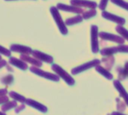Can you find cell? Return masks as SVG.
<instances>
[{"mask_svg": "<svg viewBox=\"0 0 128 115\" xmlns=\"http://www.w3.org/2000/svg\"><path fill=\"white\" fill-rule=\"evenodd\" d=\"M50 13L52 14V17H53L54 21L56 22L60 32L62 35H66L68 33V29L66 28V23L63 22V20H62V19L61 17V15L59 13V11H58L57 8L54 7V6H52L50 8Z\"/></svg>", "mask_w": 128, "mask_h": 115, "instance_id": "1", "label": "cell"}, {"mask_svg": "<svg viewBox=\"0 0 128 115\" xmlns=\"http://www.w3.org/2000/svg\"><path fill=\"white\" fill-rule=\"evenodd\" d=\"M51 68L57 74V75L59 77L62 78L69 85L72 86L75 84V80L73 79V78H72L65 70H64L63 69H62L60 66H59L56 64H54V65H52Z\"/></svg>", "mask_w": 128, "mask_h": 115, "instance_id": "2", "label": "cell"}, {"mask_svg": "<svg viewBox=\"0 0 128 115\" xmlns=\"http://www.w3.org/2000/svg\"><path fill=\"white\" fill-rule=\"evenodd\" d=\"M100 61L99 60H94L92 61H90L88 63H84L79 66H77L72 69V75H77L78 73H81L82 72L87 71L88 69H90L93 67H96L97 66H100Z\"/></svg>", "mask_w": 128, "mask_h": 115, "instance_id": "3", "label": "cell"}, {"mask_svg": "<svg viewBox=\"0 0 128 115\" xmlns=\"http://www.w3.org/2000/svg\"><path fill=\"white\" fill-rule=\"evenodd\" d=\"M90 38H91V49L94 53H96L99 51V33H98V27L95 25L91 26L90 29Z\"/></svg>", "mask_w": 128, "mask_h": 115, "instance_id": "4", "label": "cell"}, {"mask_svg": "<svg viewBox=\"0 0 128 115\" xmlns=\"http://www.w3.org/2000/svg\"><path fill=\"white\" fill-rule=\"evenodd\" d=\"M30 70L33 73H35V74H36V75H39V76H41L42 78H47L48 80H50V81H59V80H60L59 76H57V75H56L54 74H52V73H49V72H46L44 71L40 70V69H37L36 67H31Z\"/></svg>", "mask_w": 128, "mask_h": 115, "instance_id": "5", "label": "cell"}, {"mask_svg": "<svg viewBox=\"0 0 128 115\" xmlns=\"http://www.w3.org/2000/svg\"><path fill=\"white\" fill-rule=\"evenodd\" d=\"M71 5L76 7H85L90 9H95L97 7V4L95 2L88 1V0H71Z\"/></svg>", "mask_w": 128, "mask_h": 115, "instance_id": "6", "label": "cell"}, {"mask_svg": "<svg viewBox=\"0 0 128 115\" xmlns=\"http://www.w3.org/2000/svg\"><path fill=\"white\" fill-rule=\"evenodd\" d=\"M99 36L104 40H108V41H111L113 42H116L118 44H124V38H123L122 37L111 34V33H108V32H101L99 33Z\"/></svg>", "mask_w": 128, "mask_h": 115, "instance_id": "7", "label": "cell"}, {"mask_svg": "<svg viewBox=\"0 0 128 115\" xmlns=\"http://www.w3.org/2000/svg\"><path fill=\"white\" fill-rule=\"evenodd\" d=\"M57 9H60L63 11H67V12H72V13H76L78 14H83L84 10L81 8L74 6V5H67L65 4H62V3H58L56 5Z\"/></svg>", "mask_w": 128, "mask_h": 115, "instance_id": "8", "label": "cell"}, {"mask_svg": "<svg viewBox=\"0 0 128 115\" xmlns=\"http://www.w3.org/2000/svg\"><path fill=\"white\" fill-rule=\"evenodd\" d=\"M102 17H104V18H106L107 20H111V21H112L114 23H118V25H120V26L124 25L125 23V21H126L125 19H124L123 17L116 16L114 14H112L108 13V12L105 11H103L102 12Z\"/></svg>", "mask_w": 128, "mask_h": 115, "instance_id": "9", "label": "cell"}, {"mask_svg": "<svg viewBox=\"0 0 128 115\" xmlns=\"http://www.w3.org/2000/svg\"><path fill=\"white\" fill-rule=\"evenodd\" d=\"M32 56L35 57L36 59L38 60L39 61H43L47 63H53V57L51 56H49L48 54H45L42 52H40L38 50H32Z\"/></svg>", "mask_w": 128, "mask_h": 115, "instance_id": "10", "label": "cell"}, {"mask_svg": "<svg viewBox=\"0 0 128 115\" xmlns=\"http://www.w3.org/2000/svg\"><path fill=\"white\" fill-rule=\"evenodd\" d=\"M10 49L12 51L20 53L24 55H29L32 53V50L30 47L20 45V44H12L10 47Z\"/></svg>", "mask_w": 128, "mask_h": 115, "instance_id": "11", "label": "cell"}, {"mask_svg": "<svg viewBox=\"0 0 128 115\" xmlns=\"http://www.w3.org/2000/svg\"><path fill=\"white\" fill-rule=\"evenodd\" d=\"M114 86L117 89V90L119 92L120 96L124 99L125 102L128 105V93H126V90L124 88V87L122 86L120 82L119 81H114Z\"/></svg>", "mask_w": 128, "mask_h": 115, "instance_id": "12", "label": "cell"}, {"mask_svg": "<svg viewBox=\"0 0 128 115\" xmlns=\"http://www.w3.org/2000/svg\"><path fill=\"white\" fill-rule=\"evenodd\" d=\"M20 59L22 60H24V61H26L30 63H31L32 65L33 66H38V67H41L42 66V63L41 61H39L38 60L36 59V58H32V57H30L28 55H24V54H22L20 56Z\"/></svg>", "mask_w": 128, "mask_h": 115, "instance_id": "13", "label": "cell"}, {"mask_svg": "<svg viewBox=\"0 0 128 115\" xmlns=\"http://www.w3.org/2000/svg\"><path fill=\"white\" fill-rule=\"evenodd\" d=\"M9 62H10L11 64L20 68V69L26 70L27 69V65L23 60H18L17 58H14V57H11L10 60H9Z\"/></svg>", "mask_w": 128, "mask_h": 115, "instance_id": "14", "label": "cell"}, {"mask_svg": "<svg viewBox=\"0 0 128 115\" xmlns=\"http://www.w3.org/2000/svg\"><path fill=\"white\" fill-rule=\"evenodd\" d=\"M26 103L28 105H30V106H32V107L38 109V111H40L42 112H44H44H47V111H48V108L44 105H42V104H40V103H38V102H36L34 100L28 99L26 101Z\"/></svg>", "mask_w": 128, "mask_h": 115, "instance_id": "15", "label": "cell"}, {"mask_svg": "<svg viewBox=\"0 0 128 115\" xmlns=\"http://www.w3.org/2000/svg\"><path fill=\"white\" fill-rule=\"evenodd\" d=\"M82 20H83V17L82 16H80V15H77V16H76L74 17L67 19L66 20L65 23L67 26H72V25H74V24H77L78 23H81Z\"/></svg>", "mask_w": 128, "mask_h": 115, "instance_id": "16", "label": "cell"}, {"mask_svg": "<svg viewBox=\"0 0 128 115\" xmlns=\"http://www.w3.org/2000/svg\"><path fill=\"white\" fill-rule=\"evenodd\" d=\"M96 70L99 73H100L102 75H103L105 78H106L107 79H108V80H112V79L113 78V75H112L108 71H107L106 69H105L104 68H102V67L100 66H97L96 67Z\"/></svg>", "mask_w": 128, "mask_h": 115, "instance_id": "17", "label": "cell"}, {"mask_svg": "<svg viewBox=\"0 0 128 115\" xmlns=\"http://www.w3.org/2000/svg\"><path fill=\"white\" fill-rule=\"evenodd\" d=\"M116 31L120 35H121V36H123V38L128 41V31L125 28H124L120 25H118V26H116Z\"/></svg>", "mask_w": 128, "mask_h": 115, "instance_id": "18", "label": "cell"}, {"mask_svg": "<svg viewBox=\"0 0 128 115\" xmlns=\"http://www.w3.org/2000/svg\"><path fill=\"white\" fill-rule=\"evenodd\" d=\"M111 2L115 5H117L119 7H121L123 8H124L125 10L128 11V3L123 1V0H111Z\"/></svg>", "mask_w": 128, "mask_h": 115, "instance_id": "19", "label": "cell"}, {"mask_svg": "<svg viewBox=\"0 0 128 115\" xmlns=\"http://www.w3.org/2000/svg\"><path fill=\"white\" fill-rule=\"evenodd\" d=\"M96 14V11L95 9H90L89 11H87L84 12L82 17H83V19L88 20V19H90V17H94Z\"/></svg>", "mask_w": 128, "mask_h": 115, "instance_id": "20", "label": "cell"}, {"mask_svg": "<svg viewBox=\"0 0 128 115\" xmlns=\"http://www.w3.org/2000/svg\"><path fill=\"white\" fill-rule=\"evenodd\" d=\"M117 50L118 53L121 52V53H128V46L127 45H119L117 46Z\"/></svg>", "mask_w": 128, "mask_h": 115, "instance_id": "21", "label": "cell"}, {"mask_svg": "<svg viewBox=\"0 0 128 115\" xmlns=\"http://www.w3.org/2000/svg\"><path fill=\"white\" fill-rule=\"evenodd\" d=\"M0 53H1V54H3V55H5V56H11V51H10L9 50L5 48L4 47L1 46V45H0Z\"/></svg>", "mask_w": 128, "mask_h": 115, "instance_id": "22", "label": "cell"}, {"mask_svg": "<svg viewBox=\"0 0 128 115\" xmlns=\"http://www.w3.org/2000/svg\"><path fill=\"white\" fill-rule=\"evenodd\" d=\"M108 2V0H101L100 2V5H99V8L103 11H105L106 8V5H107V3Z\"/></svg>", "mask_w": 128, "mask_h": 115, "instance_id": "23", "label": "cell"}, {"mask_svg": "<svg viewBox=\"0 0 128 115\" xmlns=\"http://www.w3.org/2000/svg\"><path fill=\"white\" fill-rule=\"evenodd\" d=\"M112 115H125V114H124L122 113H119V112H113L112 114Z\"/></svg>", "mask_w": 128, "mask_h": 115, "instance_id": "24", "label": "cell"}, {"mask_svg": "<svg viewBox=\"0 0 128 115\" xmlns=\"http://www.w3.org/2000/svg\"><path fill=\"white\" fill-rule=\"evenodd\" d=\"M5 1H18V0H5Z\"/></svg>", "mask_w": 128, "mask_h": 115, "instance_id": "25", "label": "cell"}, {"mask_svg": "<svg viewBox=\"0 0 128 115\" xmlns=\"http://www.w3.org/2000/svg\"><path fill=\"white\" fill-rule=\"evenodd\" d=\"M1 59H2V58H1V56H0V60H1Z\"/></svg>", "mask_w": 128, "mask_h": 115, "instance_id": "26", "label": "cell"}, {"mask_svg": "<svg viewBox=\"0 0 128 115\" xmlns=\"http://www.w3.org/2000/svg\"><path fill=\"white\" fill-rule=\"evenodd\" d=\"M126 75H128V73H127V74H126Z\"/></svg>", "mask_w": 128, "mask_h": 115, "instance_id": "27", "label": "cell"}]
</instances>
